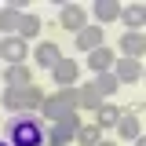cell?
Returning <instances> with one entry per match:
<instances>
[{"instance_id":"obj_1","label":"cell","mask_w":146,"mask_h":146,"mask_svg":"<svg viewBox=\"0 0 146 146\" xmlns=\"http://www.w3.org/2000/svg\"><path fill=\"white\" fill-rule=\"evenodd\" d=\"M7 143L11 146H44V131H40V124L26 113V117H15V121L7 124Z\"/></svg>"},{"instance_id":"obj_2","label":"cell","mask_w":146,"mask_h":146,"mask_svg":"<svg viewBox=\"0 0 146 146\" xmlns=\"http://www.w3.org/2000/svg\"><path fill=\"white\" fill-rule=\"evenodd\" d=\"M99 40H102V29H80V33H77V48L88 51V48H95Z\"/></svg>"},{"instance_id":"obj_3","label":"cell","mask_w":146,"mask_h":146,"mask_svg":"<svg viewBox=\"0 0 146 146\" xmlns=\"http://www.w3.org/2000/svg\"><path fill=\"white\" fill-rule=\"evenodd\" d=\"M73 77H77V70H73V62H58V66H55V80H62V84H70Z\"/></svg>"},{"instance_id":"obj_4","label":"cell","mask_w":146,"mask_h":146,"mask_svg":"<svg viewBox=\"0 0 146 146\" xmlns=\"http://www.w3.org/2000/svg\"><path fill=\"white\" fill-rule=\"evenodd\" d=\"M55 55H58V48H55V44H44V48L36 51V62H40V66H51Z\"/></svg>"},{"instance_id":"obj_5","label":"cell","mask_w":146,"mask_h":146,"mask_svg":"<svg viewBox=\"0 0 146 146\" xmlns=\"http://www.w3.org/2000/svg\"><path fill=\"white\" fill-rule=\"evenodd\" d=\"M110 58H113V55H110L106 48H99V51L91 55V66H95V70H106V66H110Z\"/></svg>"},{"instance_id":"obj_6","label":"cell","mask_w":146,"mask_h":146,"mask_svg":"<svg viewBox=\"0 0 146 146\" xmlns=\"http://www.w3.org/2000/svg\"><path fill=\"white\" fill-rule=\"evenodd\" d=\"M66 139H70V128H55L48 135V146H66Z\"/></svg>"},{"instance_id":"obj_7","label":"cell","mask_w":146,"mask_h":146,"mask_svg":"<svg viewBox=\"0 0 146 146\" xmlns=\"http://www.w3.org/2000/svg\"><path fill=\"white\" fill-rule=\"evenodd\" d=\"M62 22H66L70 29H80V11H77V7H66V11H62Z\"/></svg>"},{"instance_id":"obj_8","label":"cell","mask_w":146,"mask_h":146,"mask_svg":"<svg viewBox=\"0 0 146 146\" xmlns=\"http://www.w3.org/2000/svg\"><path fill=\"white\" fill-rule=\"evenodd\" d=\"M77 139H80L84 146H91L95 139H99V131H95V128H80V131H77Z\"/></svg>"},{"instance_id":"obj_9","label":"cell","mask_w":146,"mask_h":146,"mask_svg":"<svg viewBox=\"0 0 146 146\" xmlns=\"http://www.w3.org/2000/svg\"><path fill=\"white\" fill-rule=\"evenodd\" d=\"M124 51H131V55H139L143 51V40H139V36L131 33V36H124Z\"/></svg>"},{"instance_id":"obj_10","label":"cell","mask_w":146,"mask_h":146,"mask_svg":"<svg viewBox=\"0 0 146 146\" xmlns=\"http://www.w3.org/2000/svg\"><path fill=\"white\" fill-rule=\"evenodd\" d=\"M36 29H40V18H36V15H29V18H22V33H29V36H33Z\"/></svg>"},{"instance_id":"obj_11","label":"cell","mask_w":146,"mask_h":146,"mask_svg":"<svg viewBox=\"0 0 146 146\" xmlns=\"http://www.w3.org/2000/svg\"><path fill=\"white\" fill-rule=\"evenodd\" d=\"M7 80H11V84H29V73H26V70H18V66H15V70L7 73Z\"/></svg>"},{"instance_id":"obj_12","label":"cell","mask_w":146,"mask_h":146,"mask_svg":"<svg viewBox=\"0 0 146 146\" xmlns=\"http://www.w3.org/2000/svg\"><path fill=\"white\" fill-rule=\"evenodd\" d=\"M95 88H99V91H113V88H117V77H110V73H102Z\"/></svg>"},{"instance_id":"obj_13","label":"cell","mask_w":146,"mask_h":146,"mask_svg":"<svg viewBox=\"0 0 146 146\" xmlns=\"http://www.w3.org/2000/svg\"><path fill=\"white\" fill-rule=\"evenodd\" d=\"M4 55H7V58H22V44H18V40H7V44H4Z\"/></svg>"},{"instance_id":"obj_14","label":"cell","mask_w":146,"mask_h":146,"mask_svg":"<svg viewBox=\"0 0 146 146\" xmlns=\"http://www.w3.org/2000/svg\"><path fill=\"white\" fill-rule=\"evenodd\" d=\"M121 77H124V80H135V77H139V66H135V62H121Z\"/></svg>"},{"instance_id":"obj_15","label":"cell","mask_w":146,"mask_h":146,"mask_svg":"<svg viewBox=\"0 0 146 146\" xmlns=\"http://www.w3.org/2000/svg\"><path fill=\"white\" fill-rule=\"evenodd\" d=\"M99 121H102V124H117V110H113V106H106L102 113H99Z\"/></svg>"},{"instance_id":"obj_16","label":"cell","mask_w":146,"mask_h":146,"mask_svg":"<svg viewBox=\"0 0 146 146\" xmlns=\"http://www.w3.org/2000/svg\"><path fill=\"white\" fill-rule=\"evenodd\" d=\"M124 18L131 22V26H139V22H143V11H139V7H128V11H124Z\"/></svg>"},{"instance_id":"obj_17","label":"cell","mask_w":146,"mask_h":146,"mask_svg":"<svg viewBox=\"0 0 146 146\" xmlns=\"http://www.w3.org/2000/svg\"><path fill=\"white\" fill-rule=\"evenodd\" d=\"M117 15V4H99V18H113Z\"/></svg>"},{"instance_id":"obj_18","label":"cell","mask_w":146,"mask_h":146,"mask_svg":"<svg viewBox=\"0 0 146 146\" xmlns=\"http://www.w3.org/2000/svg\"><path fill=\"white\" fill-rule=\"evenodd\" d=\"M26 106H40V91H33V84H29V91H26Z\"/></svg>"},{"instance_id":"obj_19","label":"cell","mask_w":146,"mask_h":146,"mask_svg":"<svg viewBox=\"0 0 146 146\" xmlns=\"http://www.w3.org/2000/svg\"><path fill=\"white\" fill-rule=\"evenodd\" d=\"M26 102V95H18V91H7V106H22Z\"/></svg>"},{"instance_id":"obj_20","label":"cell","mask_w":146,"mask_h":146,"mask_svg":"<svg viewBox=\"0 0 146 146\" xmlns=\"http://www.w3.org/2000/svg\"><path fill=\"white\" fill-rule=\"evenodd\" d=\"M80 102H84V106H95V102H99V91H84Z\"/></svg>"},{"instance_id":"obj_21","label":"cell","mask_w":146,"mask_h":146,"mask_svg":"<svg viewBox=\"0 0 146 146\" xmlns=\"http://www.w3.org/2000/svg\"><path fill=\"white\" fill-rule=\"evenodd\" d=\"M0 146H11V143H7V139H4V143H0Z\"/></svg>"},{"instance_id":"obj_22","label":"cell","mask_w":146,"mask_h":146,"mask_svg":"<svg viewBox=\"0 0 146 146\" xmlns=\"http://www.w3.org/2000/svg\"><path fill=\"white\" fill-rule=\"evenodd\" d=\"M102 146H113V143H102Z\"/></svg>"}]
</instances>
